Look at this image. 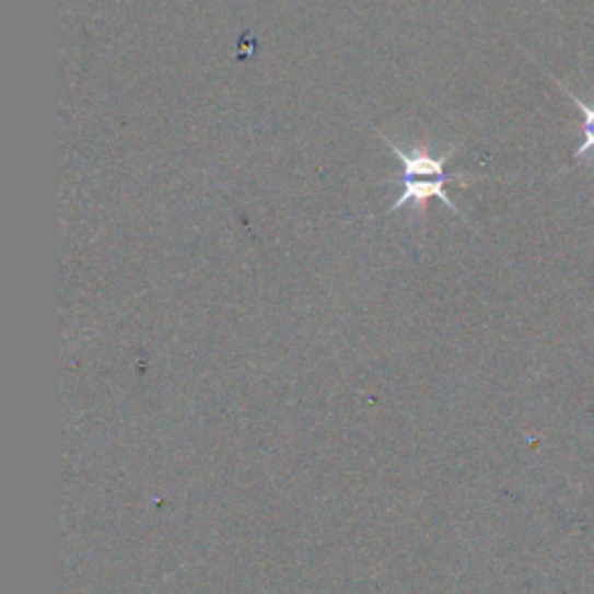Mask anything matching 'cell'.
I'll list each match as a JSON object with an SVG mask.
<instances>
[{
    "instance_id": "6da1fadb",
    "label": "cell",
    "mask_w": 594,
    "mask_h": 594,
    "mask_svg": "<svg viewBox=\"0 0 594 594\" xmlns=\"http://www.w3.org/2000/svg\"><path fill=\"white\" fill-rule=\"evenodd\" d=\"M449 182L467 184L469 179H463V175H446V177H436V179H407V177H401V194H399V198L395 200V205H391L388 214H391V212H397V209H401L405 205H416L418 214L423 217V207H426L432 198H436V200H442L457 219H463V221H465V214L459 212L457 205H455V202L449 198V194H446V184H449Z\"/></svg>"
},
{
    "instance_id": "7a4b0ae2",
    "label": "cell",
    "mask_w": 594,
    "mask_h": 594,
    "mask_svg": "<svg viewBox=\"0 0 594 594\" xmlns=\"http://www.w3.org/2000/svg\"><path fill=\"white\" fill-rule=\"evenodd\" d=\"M383 144H386L395 156L401 163V177L407 179H420V177H446V163L451 161L453 153L457 151L459 144H453L442 156H434V153L428 147H416L411 151H401L397 144H393L388 138H383Z\"/></svg>"
},
{
    "instance_id": "3957f363",
    "label": "cell",
    "mask_w": 594,
    "mask_h": 594,
    "mask_svg": "<svg viewBox=\"0 0 594 594\" xmlns=\"http://www.w3.org/2000/svg\"><path fill=\"white\" fill-rule=\"evenodd\" d=\"M558 86L569 95L573 105H576L581 112V144H579L576 153H573V163H581L583 156L594 159V103L581 101L579 95L573 93L571 89H567V84H562V82H558Z\"/></svg>"
}]
</instances>
